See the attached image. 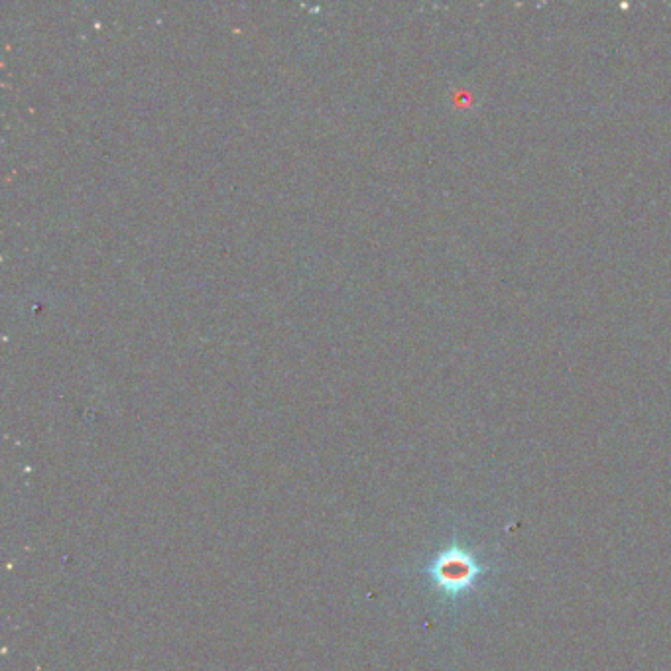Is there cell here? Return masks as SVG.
I'll use <instances>...</instances> for the list:
<instances>
[{"label": "cell", "mask_w": 671, "mask_h": 671, "mask_svg": "<svg viewBox=\"0 0 671 671\" xmlns=\"http://www.w3.org/2000/svg\"><path fill=\"white\" fill-rule=\"evenodd\" d=\"M431 577L443 589H457L465 585L467 579L471 577V567L467 559L461 557L457 551H449L433 563Z\"/></svg>", "instance_id": "obj_1"}]
</instances>
